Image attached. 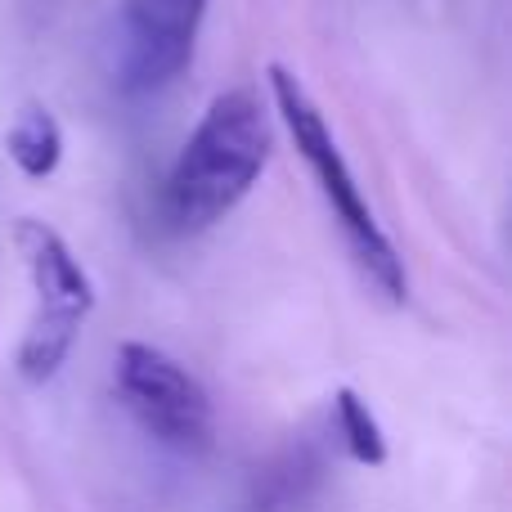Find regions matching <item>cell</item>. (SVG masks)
<instances>
[{"instance_id": "cell-2", "label": "cell", "mask_w": 512, "mask_h": 512, "mask_svg": "<svg viewBox=\"0 0 512 512\" xmlns=\"http://www.w3.org/2000/svg\"><path fill=\"white\" fill-rule=\"evenodd\" d=\"M265 77H270L274 108H279V117H283V126H288L292 144H297L301 162H306L310 176H315L319 194H324L328 212H333V221H337V230H342L355 265H360V274L387 301H405L409 297L405 256L396 252V243H391L387 230L378 225V216H373V207H369V198H364L360 180H355L351 162H346L342 149H337L319 104L310 99V90L301 86L297 72H288L283 63H270Z\"/></svg>"}, {"instance_id": "cell-4", "label": "cell", "mask_w": 512, "mask_h": 512, "mask_svg": "<svg viewBox=\"0 0 512 512\" xmlns=\"http://www.w3.org/2000/svg\"><path fill=\"white\" fill-rule=\"evenodd\" d=\"M113 387L126 414L158 445L185 459H198L216 445V405L176 355L149 342H122L113 360Z\"/></svg>"}, {"instance_id": "cell-5", "label": "cell", "mask_w": 512, "mask_h": 512, "mask_svg": "<svg viewBox=\"0 0 512 512\" xmlns=\"http://www.w3.org/2000/svg\"><path fill=\"white\" fill-rule=\"evenodd\" d=\"M207 0H122V81L158 90L189 68Z\"/></svg>"}, {"instance_id": "cell-7", "label": "cell", "mask_w": 512, "mask_h": 512, "mask_svg": "<svg viewBox=\"0 0 512 512\" xmlns=\"http://www.w3.org/2000/svg\"><path fill=\"white\" fill-rule=\"evenodd\" d=\"M333 418H337V432H342V445L360 468H382L387 463V436H382L378 414L369 409V400L360 396L355 387H337L333 396Z\"/></svg>"}, {"instance_id": "cell-6", "label": "cell", "mask_w": 512, "mask_h": 512, "mask_svg": "<svg viewBox=\"0 0 512 512\" xmlns=\"http://www.w3.org/2000/svg\"><path fill=\"white\" fill-rule=\"evenodd\" d=\"M5 153L27 180H50L63 162V126L45 104L27 99L5 126Z\"/></svg>"}, {"instance_id": "cell-1", "label": "cell", "mask_w": 512, "mask_h": 512, "mask_svg": "<svg viewBox=\"0 0 512 512\" xmlns=\"http://www.w3.org/2000/svg\"><path fill=\"white\" fill-rule=\"evenodd\" d=\"M274 126L256 86H230L207 104L162 185V221L176 234L221 225L270 167Z\"/></svg>"}, {"instance_id": "cell-3", "label": "cell", "mask_w": 512, "mask_h": 512, "mask_svg": "<svg viewBox=\"0 0 512 512\" xmlns=\"http://www.w3.org/2000/svg\"><path fill=\"white\" fill-rule=\"evenodd\" d=\"M9 239H14V252L36 292V310L27 319L14 364L23 382L45 387V382L59 378V369L68 364L72 346L81 337V324L95 310V279L86 274L81 256L68 248V239L36 216H18Z\"/></svg>"}]
</instances>
